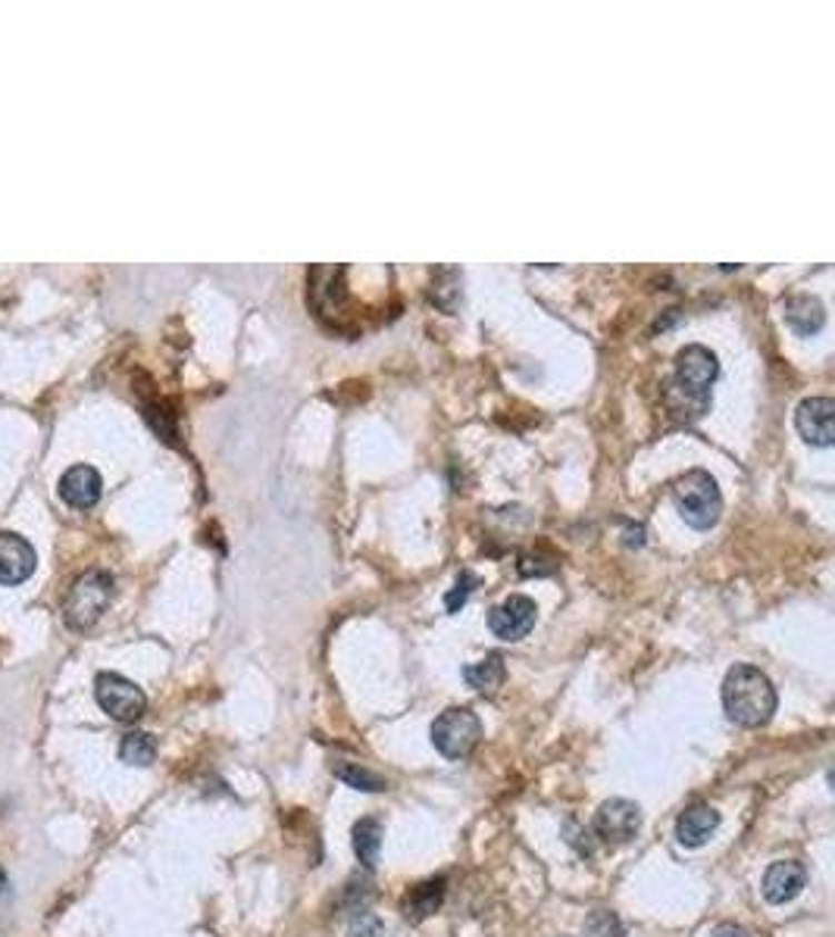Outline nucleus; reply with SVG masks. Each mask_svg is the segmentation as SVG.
<instances>
[{
	"label": "nucleus",
	"mask_w": 835,
	"mask_h": 937,
	"mask_svg": "<svg viewBox=\"0 0 835 937\" xmlns=\"http://www.w3.org/2000/svg\"><path fill=\"white\" fill-rule=\"evenodd\" d=\"M332 772L338 781H345V785L354 790H364V794H379V790L388 788V785H385V778H379L376 772H369L367 766H360V762L338 759V762L332 766Z\"/></svg>",
	"instance_id": "nucleus-19"
},
{
	"label": "nucleus",
	"mask_w": 835,
	"mask_h": 937,
	"mask_svg": "<svg viewBox=\"0 0 835 937\" xmlns=\"http://www.w3.org/2000/svg\"><path fill=\"white\" fill-rule=\"evenodd\" d=\"M119 759L126 766H138V769L151 766L157 759V738L148 731H129L126 738L119 740Z\"/></svg>",
	"instance_id": "nucleus-18"
},
{
	"label": "nucleus",
	"mask_w": 835,
	"mask_h": 937,
	"mask_svg": "<svg viewBox=\"0 0 835 937\" xmlns=\"http://www.w3.org/2000/svg\"><path fill=\"white\" fill-rule=\"evenodd\" d=\"M588 928L598 937H623V925H619L617 916L607 913V909H598V913L592 916V921H588Z\"/></svg>",
	"instance_id": "nucleus-25"
},
{
	"label": "nucleus",
	"mask_w": 835,
	"mask_h": 937,
	"mask_svg": "<svg viewBox=\"0 0 835 937\" xmlns=\"http://www.w3.org/2000/svg\"><path fill=\"white\" fill-rule=\"evenodd\" d=\"M564 840H567L569 847L579 856H592L595 854V847H598V840L592 838V828H585L579 819H567V823H564Z\"/></svg>",
	"instance_id": "nucleus-21"
},
{
	"label": "nucleus",
	"mask_w": 835,
	"mask_h": 937,
	"mask_svg": "<svg viewBox=\"0 0 835 937\" xmlns=\"http://www.w3.org/2000/svg\"><path fill=\"white\" fill-rule=\"evenodd\" d=\"M483 738V722L469 707L445 709L433 722L435 750L445 759H467Z\"/></svg>",
	"instance_id": "nucleus-5"
},
{
	"label": "nucleus",
	"mask_w": 835,
	"mask_h": 937,
	"mask_svg": "<svg viewBox=\"0 0 835 937\" xmlns=\"http://www.w3.org/2000/svg\"><path fill=\"white\" fill-rule=\"evenodd\" d=\"M535 619H538V607H535L533 597H526V594H510L498 607H491V612H488V628H491V635L501 638V641H523L535 628Z\"/></svg>",
	"instance_id": "nucleus-8"
},
{
	"label": "nucleus",
	"mask_w": 835,
	"mask_h": 937,
	"mask_svg": "<svg viewBox=\"0 0 835 937\" xmlns=\"http://www.w3.org/2000/svg\"><path fill=\"white\" fill-rule=\"evenodd\" d=\"M445 890H448V881H445V878H429V881L417 885V888L404 897V904H401L404 919L407 921L429 919L435 909L445 904Z\"/></svg>",
	"instance_id": "nucleus-14"
},
{
	"label": "nucleus",
	"mask_w": 835,
	"mask_h": 937,
	"mask_svg": "<svg viewBox=\"0 0 835 937\" xmlns=\"http://www.w3.org/2000/svg\"><path fill=\"white\" fill-rule=\"evenodd\" d=\"M673 500L676 510L685 519V526L707 531L719 522L723 512V494L717 488V478L704 469H692L683 478H676L673 485Z\"/></svg>",
	"instance_id": "nucleus-3"
},
{
	"label": "nucleus",
	"mask_w": 835,
	"mask_h": 937,
	"mask_svg": "<svg viewBox=\"0 0 835 937\" xmlns=\"http://www.w3.org/2000/svg\"><path fill=\"white\" fill-rule=\"evenodd\" d=\"M710 937H752L742 925H735V921H723V925H717L714 931H710Z\"/></svg>",
	"instance_id": "nucleus-26"
},
{
	"label": "nucleus",
	"mask_w": 835,
	"mask_h": 937,
	"mask_svg": "<svg viewBox=\"0 0 835 937\" xmlns=\"http://www.w3.org/2000/svg\"><path fill=\"white\" fill-rule=\"evenodd\" d=\"M429 297H433L435 307H441L445 312L457 310V303H460V272H457L454 266L438 269L433 276V291H429Z\"/></svg>",
	"instance_id": "nucleus-20"
},
{
	"label": "nucleus",
	"mask_w": 835,
	"mask_h": 937,
	"mask_svg": "<svg viewBox=\"0 0 835 937\" xmlns=\"http://www.w3.org/2000/svg\"><path fill=\"white\" fill-rule=\"evenodd\" d=\"M101 491L103 481L98 476V469H91V466H72L60 478V497L67 500L69 507H76V510L95 507L101 500Z\"/></svg>",
	"instance_id": "nucleus-13"
},
{
	"label": "nucleus",
	"mask_w": 835,
	"mask_h": 937,
	"mask_svg": "<svg viewBox=\"0 0 835 937\" xmlns=\"http://www.w3.org/2000/svg\"><path fill=\"white\" fill-rule=\"evenodd\" d=\"M807 885V869H804L798 859H779L773 863L767 871H764V881H761V890H764V900L773 906H785L792 904L798 894Z\"/></svg>",
	"instance_id": "nucleus-10"
},
{
	"label": "nucleus",
	"mask_w": 835,
	"mask_h": 937,
	"mask_svg": "<svg viewBox=\"0 0 835 937\" xmlns=\"http://www.w3.org/2000/svg\"><path fill=\"white\" fill-rule=\"evenodd\" d=\"M369 900H372V890H369V881H351L348 888H345V897H341V906L345 909H351V913H364L369 906Z\"/></svg>",
	"instance_id": "nucleus-23"
},
{
	"label": "nucleus",
	"mask_w": 835,
	"mask_h": 937,
	"mask_svg": "<svg viewBox=\"0 0 835 937\" xmlns=\"http://www.w3.org/2000/svg\"><path fill=\"white\" fill-rule=\"evenodd\" d=\"M785 322L798 331L802 338H811V335H817V331L823 329V322H826V310H823V303H819L817 297H811V295L788 297V300H785Z\"/></svg>",
	"instance_id": "nucleus-15"
},
{
	"label": "nucleus",
	"mask_w": 835,
	"mask_h": 937,
	"mask_svg": "<svg viewBox=\"0 0 835 937\" xmlns=\"http://www.w3.org/2000/svg\"><path fill=\"white\" fill-rule=\"evenodd\" d=\"M504 678H507V666H504L501 654H485L483 659L469 662L467 669H464V681H467L469 688L479 694H488V697L498 694Z\"/></svg>",
	"instance_id": "nucleus-16"
},
{
	"label": "nucleus",
	"mask_w": 835,
	"mask_h": 937,
	"mask_svg": "<svg viewBox=\"0 0 835 937\" xmlns=\"http://www.w3.org/2000/svg\"><path fill=\"white\" fill-rule=\"evenodd\" d=\"M833 419H835V403L829 400V397H807V400L798 403V410H795V426H798V435H802L807 445H814V447L833 445V438H835Z\"/></svg>",
	"instance_id": "nucleus-9"
},
{
	"label": "nucleus",
	"mask_w": 835,
	"mask_h": 937,
	"mask_svg": "<svg viewBox=\"0 0 835 937\" xmlns=\"http://www.w3.org/2000/svg\"><path fill=\"white\" fill-rule=\"evenodd\" d=\"M776 688L757 666L738 662L723 678V709L729 722L742 728H764L776 712Z\"/></svg>",
	"instance_id": "nucleus-2"
},
{
	"label": "nucleus",
	"mask_w": 835,
	"mask_h": 937,
	"mask_svg": "<svg viewBox=\"0 0 835 937\" xmlns=\"http://www.w3.org/2000/svg\"><path fill=\"white\" fill-rule=\"evenodd\" d=\"M34 547L17 531H0V585H22L34 572Z\"/></svg>",
	"instance_id": "nucleus-11"
},
{
	"label": "nucleus",
	"mask_w": 835,
	"mask_h": 937,
	"mask_svg": "<svg viewBox=\"0 0 835 937\" xmlns=\"http://www.w3.org/2000/svg\"><path fill=\"white\" fill-rule=\"evenodd\" d=\"M719 828V813L710 804H692L685 813H679L676 819V840L688 847V850H698L704 847L707 840L714 838V831Z\"/></svg>",
	"instance_id": "nucleus-12"
},
{
	"label": "nucleus",
	"mask_w": 835,
	"mask_h": 937,
	"mask_svg": "<svg viewBox=\"0 0 835 937\" xmlns=\"http://www.w3.org/2000/svg\"><path fill=\"white\" fill-rule=\"evenodd\" d=\"M642 831V809L633 800H604L592 819V838L604 844V847H623L629 844Z\"/></svg>",
	"instance_id": "nucleus-7"
},
{
	"label": "nucleus",
	"mask_w": 835,
	"mask_h": 937,
	"mask_svg": "<svg viewBox=\"0 0 835 937\" xmlns=\"http://www.w3.org/2000/svg\"><path fill=\"white\" fill-rule=\"evenodd\" d=\"M719 362L714 350L704 345H688L676 353V372L664 388L667 410L679 422H695L710 410V385L717 381Z\"/></svg>",
	"instance_id": "nucleus-1"
},
{
	"label": "nucleus",
	"mask_w": 835,
	"mask_h": 937,
	"mask_svg": "<svg viewBox=\"0 0 835 937\" xmlns=\"http://www.w3.org/2000/svg\"><path fill=\"white\" fill-rule=\"evenodd\" d=\"M354 854L364 863V869H376L379 866V854H382V823L379 819H360L354 825Z\"/></svg>",
	"instance_id": "nucleus-17"
},
{
	"label": "nucleus",
	"mask_w": 835,
	"mask_h": 937,
	"mask_svg": "<svg viewBox=\"0 0 835 937\" xmlns=\"http://www.w3.org/2000/svg\"><path fill=\"white\" fill-rule=\"evenodd\" d=\"M95 697H98V704H101V709L110 719L126 725L138 722V719L145 716V709H148L145 691L119 672L98 675V681H95Z\"/></svg>",
	"instance_id": "nucleus-6"
},
{
	"label": "nucleus",
	"mask_w": 835,
	"mask_h": 937,
	"mask_svg": "<svg viewBox=\"0 0 835 937\" xmlns=\"http://www.w3.org/2000/svg\"><path fill=\"white\" fill-rule=\"evenodd\" d=\"M110 600H113V578H110V572L88 569L69 588L67 600H63V619H67L72 631H88L107 612Z\"/></svg>",
	"instance_id": "nucleus-4"
},
{
	"label": "nucleus",
	"mask_w": 835,
	"mask_h": 937,
	"mask_svg": "<svg viewBox=\"0 0 835 937\" xmlns=\"http://www.w3.org/2000/svg\"><path fill=\"white\" fill-rule=\"evenodd\" d=\"M348 937H385V925L376 913H354L351 925H348Z\"/></svg>",
	"instance_id": "nucleus-22"
},
{
	"label": "nucleus",
	"mask_w": 835,
	"mask_h": 937,
	"mask_svg": "<svg viewBox=\"0 0 835 937\" xmlns=\"http://www.w3.org/2000/svg\"><path fill=\"white\" fill-rule=\"evenodd\" d=\"M473 585H476V576H469V572H460V576H457L454 591H448V597H445V607H448V612H457V609L467 604Z\"/></svg>",
	"instance_id": "nucleus-24"
}]
</instances>
